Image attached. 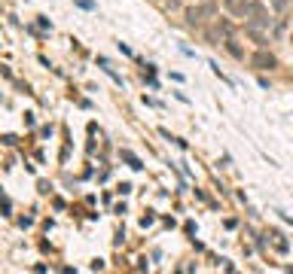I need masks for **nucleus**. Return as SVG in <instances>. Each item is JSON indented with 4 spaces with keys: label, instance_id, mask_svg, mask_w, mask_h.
Returning a JSON list of instances; mask_svg holds the SVG:
<instances>
[{
    "label": "nucleus",
    "instance_id": "1",
    "mask_svg": "<svg viewBox=\"0 0 293 274\" xmlns=\"http://www.w3.org/2000/svg\"><path fill=\"white\" fill-rule=\"evenodd\" d=\"M247 19H250V25H253V28H269V25H272V19H269L266 7H263V4H256V0H250V7H247Z\"/></svg>",
    "mask_w": 293,
    "mask_h": 274
},
{
    "label": "nucleus",
    "instance_id": "2",
    "mask_svg": "<svg viewBox=\"0 0 293 274\" xmlns=\"http://www.w3.org/2000/svg\"><path fill=\"white\" fill-rule=\"evenodd\" d=\"M217 13V7L211 4V0H202V7H193V10H187V22L190 25H202L208 16H214Z\"/></svg>",
    "mask_w": 293,
    "mask_h": 274
},
{
    "label": "nucleus",
    "instance_id": "3",
    "mask_svg": "<svg viewBox=\"0 0 293 274\" xmlns=\"http://www.w3.org/2000/svg\"><path fill=\"white\" fill-rule=\"evenodd\" d=\"M250 64H253L256 70H272L278 61H275V55H269V52L260 49V52H253V55H250Z\"/></svg>",
    "mask_w": 293,
    "mask_h": 274
},
{
    "label": "nucleus",
    "instance_id": "4",
    "mask_svg": "<svg viewBox=\"0 0 293 274\" xmlns=\"http://www.w3.org/2000/svg\"><path fill=\"white\" fill-rule=\"evenodd\" d=\"M223 7H226V13H232V16H244V19H247L250 0H223Z\"/></svg>",
    "mask_w": 293,
    "mask_h": 274
},
{
    "label": "nucleus",
    "instance_id": "5",
    "mask_svg": "<svg viewBox=\"0 0 293 274\" xmlns=\"http://www.w3.org/2000/svg\"><path fill=\"white\" fill-rule=\"evenodd\" d=\"M269 238H272V244H275V250H281V253H287V241H281V234H278V231H269Z\"/></svg>",
    "mask_w": 293,
    "mask_h": 274
},
{
    "label": "nucleus",
    "instance_id": "6",
    "mask_svg": "<svg viewBox=\"0 0 293 274\" xmlns=\"http://www.w3.org/2000/svg\"><path fill=\"white\" fill-rule=\"evenodd\" d=\"M223 43H226V49H229V52H232L235 58H244V52H241V49L235 46V40H232V37H226V40H223Z\"/></svg>",
    "mask_w": 293,
    "mask_h": 274
},
{
    "label": "nucleus",
    "instance_id": "7",
    "mask_svg": "<svg viewBox=\"0 0 293 274\" xmlns=\"http://www.w3.org/2000/svg\"><path fill=\"white\" fill-rule=\"evenodd\" d=\"M217 31L223 34V37H232V25H229L226 19H223V22H217Z\"/></svg>",
    "mask_w": 293,
    "mask_h": 274
},
{
    "label": "nucleus",
    "instance_id": "8",
    "mask_svg": "<svg viewBox=\"0 0 293 274\" xmlns=\"http://www.w3.org/2000/svg\"><path fill=\"white\" fill-rule=\"evenodd\" d=\"M122 155H125V162H128V165H131L134 171H140V168H143V165H140V162L134 159V155H131V152H122Z\"/></svg>",
    "mask_w": 293,
    "mask_h": 274
},
{
    "label": "nucleus",
    "instance_id": "9",
    "mask_svg": "<svg viewBox=\"0 0 293 274\" xmlns=\"http://www.w3.org/2000/svg\"><path fill=\"white\" fill-rule=\"evenodd\" d=\"M287 4H290V0H275V10H278V13H284V10H287Z\"/></svg>",
    "mask_w": 293,
    "mask_h": 274
},
{
    "label": "nucleus",
    "instance_id": "10",
    "mask_svg": "<svg viewBox=\"0 0 293 274\" xmlns=\"http://www.w3.org/2000/svg\"><path fill=\"white\" fill-rule=\"evenodd\" d=\"M165 7L168 10H180V0H165Z\"/></svg>",
    "mask_w": 293,
    "mask_h": 274
}]
</instances>
